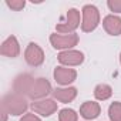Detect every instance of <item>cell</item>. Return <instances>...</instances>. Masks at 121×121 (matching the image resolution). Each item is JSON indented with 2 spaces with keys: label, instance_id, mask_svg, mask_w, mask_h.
Wrapping results in <instances>:
<instances>
[{
  "label": "cell",
  "instance_id": "obj_1",
  "mask_svg": "<svg viewBox=\"0 0 121 121\" xmlns=\"http://www.w3.org/2000/svg\"><path fill=\"white\" fill-rule=\"evenodd\" d=\"M14 90L31 100H40L51 93V84L46 78H33L29 74H23L14 80Z\"/></svg>",
  "mask_w": 121,
  "mask_h": 121
},
{
  "label": "cell",
  "instance_id": "obj_2",
  "mask_svg": "<svg viewBox=\"0 0 121 121\" xmlns=\"http://www.w3.org/2000/svg\"><path fill=\"white\" fill-rule=\"evenodd\" d=\"M29 108L27 100L19 94V93H13V94H7L2 98V111L12 114V115H20L24 114Z\"/></svg>",
  "mask_w": 121,
  "mask_h": 121
},
{
  "label": "cell",
  "instance_id": "obj_3",
  "mask_svg": "<svg viewBox=\"0 0 121 121\" xmlns=\"http://www.w3.org/2000/svg\"><path fill=\"white\" fill-rule=\"evenodd\" d=\"M100 23V12L95 6L93 4H86L83 7V23H81V30L84 33H90L97 29Z\"/></svg>",
  "mask_w": 121,
  "mask_h": 121
},
{
  "label": "cell",
  "instance_id": "obj_4",
  "mask_svg": "<svg viewBox=\"0 0 121 121\" xmlns=\"http://www.w3.org/2000/svg\"><path fill=\"white\" fill-rule=\"evenodd\" d=\"M78 26H80V12L77 9H70L66 14V20L60 22L56 26V30L61 34H71Z\"/></svg>",
  "mask_w": 121,
  "mask_h": 121
},
{
  "label": "cell",
  "instance_id": "obj_5",
  "mask_svg": "<svg viewBox=\"0 0 121 121\" xmlns=\"http://www.w3.org/2000/svg\"><path fill=\"white\" fill-rule=\"evenodd\" d=\"M50 43L56 50H70L71 47L77 46L78 43V34L71 33V34H51L50 36Z\"/></svg>",
  "mask_w": 121,
  "mask_h": 121
},
{
  "label": "cell",
  "instance_id": "obj_6",
  "mask_svg": "<svg viewBox=\"0 0 121 121\" xmlns=\"http://www.w3.org/2000/svg\"><path fill=\"white\" fill-rule=\"evenodd\" d=\"M24 60L30 67H39L44 61V51L36 43H30L24 51Z\"/></svg>",
  "mask_w": 121,
  "mask_h": 121
},
{
  "label": "cell",
  "instance_id": "obj_7",
  "mask_svg": "<svg viewBox=\"0 0 121 121\" xmlns=\"http://www.w3.org/2000/svg\"><path fill=\"white\" fill-rule=\"evenodd\" d=\"M31 110L36 114H40L43 117H50L51 114H54L57 111V103L51 98H44V100H39L30 104Z\"/></svg>",
  "mask_w": 121,
  "mask_h": 121
},
{
  "label": "cell",
  "instance_id": "obj_8",
  "mask_svg": "<svg viewBox=\"0 0 121 121\" xmlns=\"http://www.w3.org/2000/svg\"><path fill=\"white\" fill-rule=\"evenodd\" d=\"M57 58L63 66H80L84 61V54L77 50H66L60 53Z\"/></svg>",
  "mask_w": 121,
  "mask_h": 121
},
{
  "label": "cell",
  "instance_id": "obj_9",
  "mask_svg": "<svg viewBox=\"0 0 121 121\" xmlns=\"http://www.w3.org/2000/svg\"><path fill=\"white\" fill-rule=\"evenodd\" d=\"M77 78V71L74 69H66V67H56L54 69V80L61 84L69 86Z\"/></svg>",
  "mask_w": 121,
  "mask_h": 121
},
{
  "label": "cell",
  "instance_id": "obj_10",
  "mask_svg": "<svg viewBox=\"0 0 121 121\" xmlns=\"http://www.w3.org/2000/svg\"><path fill=\"white\" fill-rule=\"evenodd\" d=\"M0 53L6 57H10V58H16L19 54H20V44L17 41V39L14 36H10L7 37L3 43H2V47H0Z\"/></svg>",
  "mask_w": 121,
  "mask_h": 121
},
{
  "label": "cell",
  "instance_id": "obj_11",
  "mask_svg": "<svg viewBox=\"0 0 121 121\" xmlns=\"http://www.w3.org/2000/svg\"><path fill=\"white\" fill-rule=\"evenodd\" d=\"M104 30L110 36H120L121 34V19L114 14H108L103 20Z\"/></svg>",
  "mask_w": 121,
  "mask_h": 121
},
{
  "label": "cell",
  "instance_id": "obj_12",
  "mask_svg": "<svg viewBox=\"0 0 121 121\" xmlns=\"http://www.w3.org/2000/svg\"><path fill=\"white\" fill-rule=\"evenodd\" d=\"M100 112H101V107L95 101H86L80 107V114L86 120H94L100 115Z\"/></svg>",
  "mask_w": 121,
  "mask_h": 121
},
{
  "label": "cell",
  "instance_id": "obj_13",
  "mask_svg": "<svg viewBox=\"0 0 121 121\" xmlns=\"http://www.w3.org/2000/svg\"><path fill=\"white\" fill-rule=\"evenodd\" d=\"M53 97L60 103H71L77 97V88L67 87V88H56L53 91Z\"/></svg>",
  "mask_w": 121,
  "mask_h": 121
},
{
  "label": "cell",
  "instance_id": "obj_14",
  "mask_svg": "<svg viewBox=\"0 0 121 121\" xmlns=\"http://www.w3.org/2000/svg\"><path fill=\"white\" fill-rule=\"evenodd\" d=\"M111 95H112V88H111L108 84L101 83V84L95 86V88H94V97H95L97 100L104 101V100H108Z\"/></svg>",
  "mask_w": 121,
  "mask_h": 121
},
{
  "label": "cell",
  "instance_id": "obj_15",
  "mask_svg": "<svg viewBox=\"0 0 121 121\" xmlns=\"http://www.w3.org/2000/svg\"><path fill=\"white\" fill-rule=\"evenodd\" d=\"M108 117L111 121H121V103L114 101L108 107Z\"/></svg>",
  "mask_w": 121,
  "mask_h": 121
},
{
  "label": "cell",
  "instance_id": "obj_16",
  "mask_svg": "<svg viewBox=\"0 0 121 121\" xmlns=\"http://www.w3.org/2000/svg\"><path fill=\"white\" fill-rule=\"evenodd\" d=\"M77 120H78V115L71 108H64L58 114V121H77Z\"/></svg>",
  "mask_w": 121,
  "mask_h": 121
},
{
  "label": "cell",
  "instance_id": "obj_17",
  "mask_svg": "<svg viewBox=\"0 0 121 121\" xmlns=\"http://www.w3.org/2000/svg\"><path fill=\"white\" fill-rule=\"evenodd\" d=\"M6 4H7L12 10L20 12V10L26 6V2H24V0H6Z\"/></svg>",
  "mask_w": 121,
  "mask_h": 121
},
{
  "label": "cell",
  "instance_id": "obj_18",
  "mask_svg": "<svg viewBox=\"0 0 121 121\" xmlns=\"http://www.w3.org/2000/svg\"><path fill=\"white\" fill-rule=\"evenodd\" d=\"M107 6L114 13H121V0H108Z\"/></svg>",
  "mask_w": 121,
  "mask_h": 121
},
{
  "label": "cell",
  "instance_id": "obj_19",
  "mask_svg": "<svg viewBox=\"0 0 121 121\" xmlns=\"http://www.w3.org/2000/svg\"><path fill=\"white\" fill-rule=\"evenodd\" d=\"M20 121H41V120L37 115H34V114H24L20 118Z\"/></svg>",
  "mask_w": 121,
  "mask_h": 121
},
{
  "label": "cell",
  "instance_id": "obj_20",
  "mask_svg": "<svg viewBox=\"0 0 121 121\" xmlns=\"http://www.w3.org/2000/svg\"><path fill=\"white\" fill-rule=\"evenodd\" d=\"M2 115H3V118H2V121H6V120H7V112H4V111H2Z\"/></svg>",
  "mask_w": 121,
  "mask_h": 121
},
{
  "label": "cell",
  "instance_id": "obj_21",
  "mask_svg": "<svg viewBox=\"0 0 121 121\" xmlns=\"http://www.w3.org/2000/svg\"><path fill=\"white\" fill-rule=\"evenodd\" d=\"M120 63H121V54H120Z\"/></svg>",
  "mask_w": 121,
  "mask_h": 121
}]
</instances>
